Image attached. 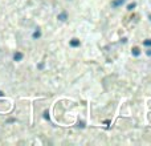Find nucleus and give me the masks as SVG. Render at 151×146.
Masks as SVG:
<instances>
[{
    "mask_svg": "<svg viewBox=\"0 0 151 146\" xmlns=\"http://www.w3.org/2000/svg\"><path fill=\"white\" fill-rule=\"evenodd\" d=\"M123 3H125V0H113L111 1V5L114 8H117V7H119V5H122Z\"/></svg>",
    "mask_w": 151,
    "mask_h": 146,
    "instance_id": "f257e3e1",
    "label": "nucleus"
},
{
    "mask_svg": "<svg viewBox=\"0 0 151 146\" xmlns=\"http://www.w3.org/2000/svg\"><path fill=\"white\" fill-rule=\"evenodd\" d=\"M13 59H15V61H20L21 59H23V53H20V52H16L15 55H13Z\"/></svg>",
    "mask_w": 151,
    "mask_h": 146,
    "instance_id": "f03ea898",
    "label": "nucleus"
},
{
    "mask_svg": "<svg viewBox=\"0 0 151 146\" xmlns=\"http://www.w3.org/2000/svg\"><path fill=\"white\" fill-rule=\"evenodd\" d=\"M70 45L72 47H80V40H77V39H73V40H70Z\"/></svg>",
    "mask_w": 151,
    "mask_h": 146,
    "instance_id": "7ed1b4c3",
    "label": "nucleus"
},
{
    "mask_svg": "<svg viewBox=\"0 0 151 146\" xmlns=\"http://www.w3.org/2000/svg\"><path fill=\"white\" fill-rule=\"evenodd\" d=\"M131 52H133V55L135 56V57H138V56L141 55V51H139V48H133V51H131Z\"/></svg>",
    "mask_w": 151,
    "mask_h": 146,
    "instance_id": "20e7f679",
    "label": "nucleus"
},
{
    "mask_svg": "<svg viewBox=\"0 0 151 146\" xmlns=\"http://www.w3.org/2000/svg\"><path fill=\"white\" fill-rule=\"evenodd\" d=\"M58 20H61V21H65V20H66V13H65V12L60 13V15H58Z\"/></svg>",
    "mask_w": 151,
    "mask_h": 146,
    "instance_id": "39448f33",
    "label": "nucleus"
},
{
    "mask_svg": "<svg viewBox=\"0 0 151 146\" xmlns=\"http://www.w3.org/2000/svg\"><path fill=\"white\" fill-rule=\"evenodd\" d=\"M40 36H41V32H40V31H36L33 33V39H39Z\"/></svg>",
    "mask_w": 151,
    "mask_h": 146,
    "instance_id": "423d86ee",
    "label": "nucleus"
},
{
    "mask_svg": "<svg viewBox=\"0 0 151 146\" xmlns=\"http://www.w3.org/2000/svg\"><path fill=\"white\" fill-rule=\"evenodd\" d=\"M143 45H146V47H151V40H146V41H143Z\"/></svg>",
    "mask_w": 151,
    "mask_h": 146,
    "instance_id": "0eeeda50",
    "label": "nucleus"
},
{
    "mask_svg": "<svg viewBox=\"0 0 151 146\" xmlns=\"http://www.w3.org/2000/svg\"><path fill=\"white\" fill-rule=\"evenodd\" d=\"M134 7H135V3H133V4H129V5H127V9H129V11H131Z\"/></svg>",
    "mask_w": 151,
    "mask_h": 146,
    "instance_id": "6e6552de",
    "label": "nucleus"
},
{
    "mask_svg": "<svg viewBox=\"0 0 151 146\" xmlns=\"http://www.w3.org/2000/svg\"><path fill=\"white\" fill-rule=\"evenodd\" d=\"M44 117L47 118V120H49V116H48V112H45V113H44Z\"/></svg>",
    "mask_w": 151,
    "mask_h": 146,
    "instance_id": "1a4fd4ad",
    "label": "nucleus"
},
{
    "mask_svg": "<svg viewBox=\"0 0 151 146\" xmlns=\"http://www.w3.org/2000/svg\"><path fill=\"white\" fill-rule=\"evenodd\" d=\"M147 56H151V51H147Z\"/></svg>",
    "mask_w": 151,
    "mask_h": 146,
    "instance_id": "9d476101",
    "label": "nucleus"
},
{
    "mask_svg": "<svg viewBox=\"0 0 151 146\" xmlns=\"http://www.w3.org/2000/svg\"><path fill=\"white\" fill-rule=\"evenodd\" d=\"M3 96H4V94H3V92L0 90V97H3Z\"/></svg>",
    "mask_w": 151,
    "mask_h": 146,
    "instance_id": "9b49d317",
    "label": "nucleus"
},
{
    "mask_svg": "<svg viewBox=\"0 0 151 146\" xmlns=\"http://www.w3.org/2000/svg\"><path fill=\"white\" fill-rule=\"evenodd\" d=\"M150 20H151V15H150Z\"/></svg>",
    "mask_w": 151,
    "mask_h": 146,
    "instance_id": "f8f14e48",
    "label": "nucleus"
}]
</instances>
